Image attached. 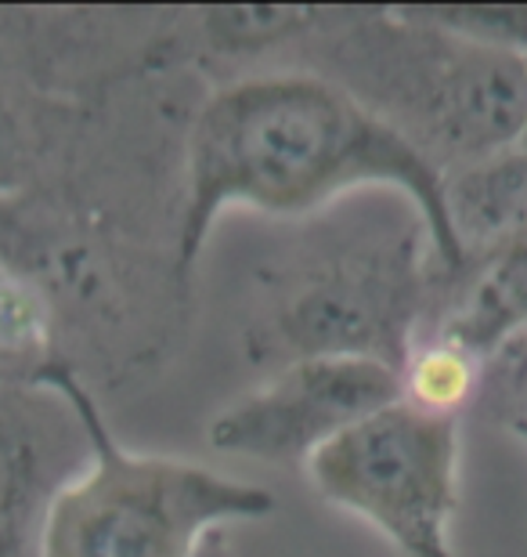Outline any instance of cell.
<instances>
[{"label":"cell","mask_w":527,"mask_h":557,"mask_svg":"<svg viewBox=\"0 0 527 557\" xmlns=\"http://www.w3.org/2000/svg\"><path fill=\"white\" fill-rule=\"evenodd\" d=\"M448 272L419 210L332 225L267 278L246 326L250 362L283 370L300 359H376L401 373L441 308Z\"/></svg>","instance_id":"3957f363"},{"label":"cell","mask_w":527,"mask_h":557,"mask_svg":"<svg viewBox=\"0 0 527 557\" xmlns=\"http://www.w3.org/2000/svg\"><path fill=\"white\" fill-rule=\"evenodd\" d=\"M426 18L463 40L527 54V8H419Z\"/></svg>","instance_id":"30bf717a"},{"label":"cell","mask_w":527,"mask_h":557,"mask_svg":"<svg viewBox=\"0 0 527 557\" xmlns=\"http://www.w3.org/2000/svg\"><path fill=\"white\" fill-rule=\"evenodd\" d=\"M517 145H520V149H524V156H527V127H524V135H520V141H517Z\"/></svg>","instance_id":"4fadbf2b"},{"label":"cell","mask_w":527,"mask_h":557,"mask_svg":"<svg viewBox=\"0 0 527 557\" xmlns=\"http://www.w3.org/2000/svg\"><path fill=\"white\" fill-rule=\"evenodd\" d=\"M87 460L91 434L59 387H0V557H40L54 496Z\"/></svg>","instance_id":"52a82bcc"},{"label":"cell","mask_w":527,"mask_h":557,"mask_svg":"<svg viewBox=\"0 0 527 557\" xmlns=\"http://www.w3.org/2000/svg\"><path fill=\"white\" fill-rule=\"evenodd\" d=\"M289 59L340 84L441 177L527 127V54L455 37L419 8H322Z\"/></svg>","instance_id":"7a4b0ae2"},{"label":"cell","mask_w":527,"mask_h":557,"mask_svg":"<svg viewBox=\"0 0 527 557\" xmlns=\"http://www.w3.org/2000/svg\"><path fill=\"white\" fill-rule=\"evenodd\" d=\"M43 381L76 406L91 460L54 496L40 557H196L213 532L275 510L272 488L256 482L123 449L70 359L54 362Z\"/></svg>","instance_id":"277c9868"},{"label":"cell","mask_w":527,"mask_h":557,"mask_svg":"<svg viewBox=\"0 0 527 557\" xmlns=\"http://www.w3.org/2000/svg\"><path fill=\"white\" fill-rule=\"evenodd\" d=\"M0 269H4V261H0ZM0 387H15V381H11V373L0 366Z\"/></svg>","instance_id":"7c38bea8"},{"label":"cell","mask_w":527,"mask_h":557,"mask_svg":"<svg viewBox=\"0 0 527 557\" xmlns=\"http://www.w3.org/2000/svg\"><path fill=\"white\" fill-rule=\"evenodd\" d=\"M401 398V373L376 359H300L210 423V445L261 463H300Z\"/></svg>","instance_id":"8992f818"},{"label":"cell","mask_w":527,"mask_h":557,"mask_svg":"<svg viewBox=\"0 0 527 557\" xmlns=\"http://www.w3.org/2000/svg\"><path fill=\"white\" fill-rule=\"evenodd\" d=\"M304 474L325 504L362 518L401 557H455L459 417L398 398L311 456Z\"/></svg>","instance_id":"5b68a950"},{"label":"cell","mask_w":527,"mask_h":557,"mask_svg":"<svg viewBox=\"0 0 527 557\" xmlns=\"http://www.w3.org/2000/svg\"><path fill=\"white\" fill-rule=\"evenodd\" d=\"M485 381V362L444 337H423L401 370V398L423 413L459 417Z\"/></svg>","instance_id":"9c48e42d"},{"label":"cell","mask_w":527,"mask_h":557,"mask_svg":"<svg viewBox=\"0 0 527 557\" xmlns=\"http://www.w3.org/2000/svg\"><path fill=\"white\" fill-rule=\"evenodd\" d=\"M357 193L409 199L430 228L448 278L463 275L444 177L398 131L311 70L231 76L196 106L185 127L177 278L188 286L224 210L304 218Z\"/></svg>","instance_id":"6da1fadb"},{"label":"cell","mask_w":527,"mask_h":557,"mask_svg":"<svg viewBox=\"0 0 527 557\" xmlns=\"http://www.w3.org/2000/svg\"><path fill=\"white\" fill-rule=\"evenodd\" d=\"M196 557H235V550H231V536L228 532H213V536L199 547V554Z\"/></svg>","instance_id":"8fae6325"},{"label":"cell","mask_w":527,"mask_h":557,"mask_svg":"<svg viewBox=\"0 0 527 557\" xmlns=\"http://www.w3.org/2000/svg\"><path fill=\"white\" fill-rule=\"evenodd\" d=\"M524 442H527V438H524Z\"/></svg>","instance_id":"5bb4252c"},{"label":"cell","mask_w":527,"mask_h":557,"mask_svg":"<svg viewBox=\"0 0 527 557\" xmlns=\"http://www.w3.org/2000/svg\"><path fill=\"white\" fill-rule=\"evenodd\" d=\"M423 337H444L488 362L502 344L527 337V221L463 275L448 278L441 308Z\"/></svg>","instance_id":"ba28073f"}]
</instances>
